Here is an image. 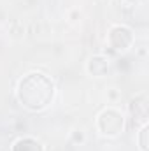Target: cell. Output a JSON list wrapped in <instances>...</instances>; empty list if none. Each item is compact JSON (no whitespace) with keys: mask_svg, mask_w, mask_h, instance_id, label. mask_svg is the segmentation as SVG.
Wrapping results in <instances>:
<instances>
[{"mask_svg":"<svg viewBox=\"0 0 149 151\" xmlns=\"http://www.w3.org/2000/svg\"><path fill=\"white\" fill-rule=\"evenodd\" d=\"M11 151H44V146L35 137H19L12 142Z\"/></svg>","mask_w":149,"mask_h":151,"instance_id":"6","label":"cell"},{"mask_svg":"<svg viewBox=\"0 0 149 151\" xmlns=\"http://www.w3.org/2000/svg\"><path fill=\"white\" fill-rule=\"evenodd\" d=\"M72 139H74L75 142H82L84 141V135H82V132H74L72 134Z\"/></svg>","mask_w":149,"mask_h":151,"instance_id":"8","label":"cell"},{"mask_svg":"<svg viewBox=\"0 0 149 151\" xmlns=\"http://www.w3.org/2000/svg\"><path fill=\"white\" fill-rule=\"evenodd\" d=\"M148 95H139L130 102V113L133 116V119L142 121V125H146V118H148Z\"/></svg>","mask_w":149,"mask_h":151,"instance_id":"5","label":"cell"},{"mask_svg":"<svg viewBox=\"0 0 149 151\" xmlns=\"http://www.w3.org/2000/svg\"><path fill=\"white\" fill-rule=\"evenodd\" d=\"M148 135H149V127H148V123H146V125L140 127V130H139V137H137V141H139V150L140 151H149Z\"/></svg>","mask_w":149,"mask_h":151,"instance_id":"7","label":"cell"},{"mask_svg":"<svg viewBox=\"0 0 149 151\" xmlns=\"http://www.w3.org/2000/svg\"><path fill=\"white\" fill-rule=\"evenodd\" d=\"M133 40H135V37H133L132 28H128L125 25H114L109 30V35H107L109 47L112 51H117V53H123V51L130 49Z\"/></svg>","mask_w":149,"mask_h":151,"instance_id":"3","label":"cell"},{"mask_svg":"<svg viewBox=\"0 0 149 151\" xmlns=\"http://www.w3.org/2000/svg\"><path fill=\"white\" fill-rule=\"evenodd\" d=\"M111 69V58L105 55H93L90 56L88 63H86V70L88 74L93 77H104Z\"/></svg>","mask_w":149,"mask_h":151,"instance_id":"4","label":"cell"},{"mask_svg":"<svg viewBox=\"0 0 149 151\" xmlns=\"http://www.w3.org/2000/svg\"><path fill=\"white\" fill-rule=\"evenodd\" d=\"M54 97H56L54 81L40 70H32L18 81L16 99L25 109L32 113H40L47 109L53 104Z\"/></svg>","mask_w":149,"mask_h":151,"instance_id":"1","label":"cell"},{"mask_svg":"<svg viewBox=\"0 0 149 151\" xmlns=\"http://www.w3.org/2000/svg\"><path fill=\"white\" fill-rule=\"evenodd\" d=\"M97 128L104 137H117L125 130V116L114 107H107L97 116Z\"/></svg>","mask_w":149,"mask_h":151,"instance_id":"2","label":"cell"}]
</instances>
